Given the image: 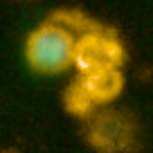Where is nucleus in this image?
Wrapping results in <instances>:
<instances>
[{
	"mask_svg": "<svg viewBox=\"0 0 153 153\" xmlns=\"http://www.w3.org/2000/svg\"><path fill=\"white\" fill-rule=\"evenodd\" d=\"M79 36L63 20H45L25 41V61L38 74H61L76 63Z\"/></svg>",
	"mask_w": 153,
	"mask_h": 153,
	"instance_id": "nucleus-1",
	"label": "nucleus"
},
{
	"mask_svg": "<svg viewBox=\"0 0 153 153\" xmlns=\"http://www.w3.org/2000/svg\"><path fill=\"white\" fill-rule=\"evenodd\" d=\"M124 59L122 45L115 38L106 36L101 32H88L79 36L76 48V68H81L86 74L104 70H117V65Z\"/></svg>",
	"mask_w": 153,
	"mask_h": 153,
	"instance_id": "nucleus-2",
	"label": "nucleus"
},
{
	"mask_svg": "<svg viewBox=\"0 0 153 153\" xmlns=\"http://www.w3.org/2000/svg\"><path fill=\"white\" fill-rule=\"evenodd\" d=\"M2 153H14V151H2Z\"/></svg>",
	"mask_w": 153,
	"mask_h": 153,
	"instance_id": "nucleus-3",
	"label": "nucleus"
}]
</instances>
